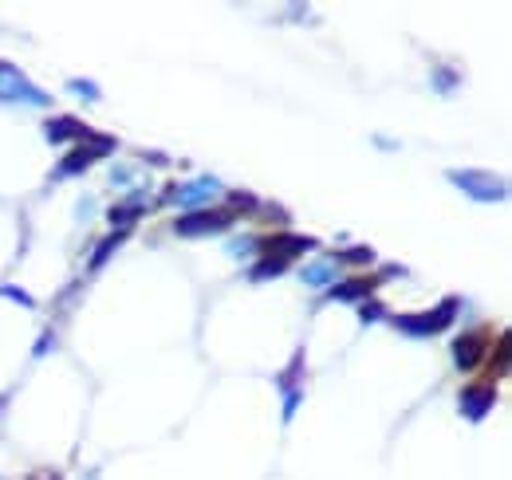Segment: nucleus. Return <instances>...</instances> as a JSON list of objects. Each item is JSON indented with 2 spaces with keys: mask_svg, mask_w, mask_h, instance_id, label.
I'll use <instances>...</instances> for the list:
<instances>
[{
  "mask_svg": "<svg viewBox=\"0 0 512 480\" xmlns=\"http://www.w3.org/2000/svg\"><path fill=\"white\" fill-rule=\"evenodd\" d=\"M453 319H457V300L449 296L438 311H418V315H398L394 319V327L398 331H406V335H418V339H426V335H438V331H446L453 327Z\"/></svg>",
  "mask_w": 512,
  "mask_h": 480,
  "instance_id": "nucleus-1",
  "label": "nucleus"
},
{
  "mask_svg": "<svg viewBox=\"0 0 512 480\" xmlns=\"http://www.w3.org/2000/svg\"><path fill=\"white\" fill-rule=\"evenodd\" d=\"M0 103H32V107H44L48 95L40 87H32V79L20 67L0 60Z\"/></svg>",
  "mask_w": 512,
  "mask_h": 480,
  "instance_id": "nucleus-2",
  "label": "nucleus"
},
{
  "mask_svg": "<svg viewBox=\"0 0 512 480\" xmlns=\"http://www.w3.org/2000/svg\"><path fill=\"white\" fill-rule=\"evenodd\" d=\"M449 181H453L457 189H465L473 201H505V193H509L505 178L485 174V170H453Z\"/></svg>",
  "mask_w": 512,
  "mask_h": 480,
  "instance_id": "nucleus-3",
  "label": "nucleus"
},
{
  "mask_svg": "<svg viewBox=\"0 0 512 480\" xmlns=\"http://www.w3.org/2000/svg\"><path fill=\"white\" fill-rule=\"evenodd\" d=\"M229 225H233V213H225V209H197V213L182 217L174 225V233L178 237H209V233H225Z\"/></svg>",
  "mask_w": 512,
  "mask_h": 480,
  "instance_id": "nucleus-4",
  "label": "nucleus"
},
{
  "mask_svg": "<svg viewBox=\"0 0 512 480\" xmlns=\"http://www.w3.org/2000/svg\"><path fill=\"white\" fill-rule=\"evenodd\" d=\"M111 150H115V142H111V138H95L91 146H79V150H71L64 162L56 166V178H75L79 170H87L91 162H99V158H103V154H111Z\"/></svg>",
  "mask_w": 512,
  "mask_h": 480,
  "instance_id": "nucleus-5",
  "label": "nucleus"
},
{
  "mask_svg": "<svg viewBox=\"0 0 512 480\" xmlns=\"http://www.w3.org/2000/svg\"><path fill=\"white\" fill-rule=\"evenodd\" d=\"M493 406H497V390L493 386H469V390H461V414L469 421H481Z\"/></svg>",
  "mask_w": 512,
  "mask_h": 480,
  "instance_id": "nucleus-6",
  "label": "nucleus"
},
{
  "mask_svg": "<svg viewBox=\"0 0 512 480\" xmlns=\"http://www.w3.org/2000/svg\"><path fill=\"white\" fill-rule=\"evenodd\" d=\"M485 347H489V335L485 331H469V335H461L457 343H453V359L461 370H473L481 355H485Z\"/></svg>",
  "mask_w": 512,
  "mask_h": 480,
  "instance_id": "nucleus-7",
  "label": "nucleus"
},
{
  "mask_svg": "<svg viewBox=\"0 0 512 480\" xmlns=\"http://www.w3.org/2000/svg\"><path fill=\"white\" fill-rule=\"evenodd\" d=\"M217 189H221V185L213 178H197V181H190V185H174V189L166 193V201H174V205H201V201H209Z\"/></svg>",
  "mask_w": 512,
  "mask_h": 480,
  "instance_id": "nucleus-8",
  "label": "nucleus"
},
{
  "mask_svg": "<svg viewBox=\"0 0 512 480\" xmlns=\"http://www.w3.org/2000/svg\"><path fill=\"white\" fill-rule=\"evenodd\" d=\"M308 248H312V237H272L268 240V256L280 260V264H288L292 256H300V252H308Z\"/></svg>",
  "mask_w": 512,
  "mask_h": 480,
  "instance_id": "nucleus-9",
  "label": "nucleus"
},
{
  "mask_svg": "<svg viewBox=\"0 0 512 480\" xmlns=\"http://www.w3.org/2000/svg\"><path fill=\"white\" fill-rule=\"evenodd\" d=\"M300 366H304V355H296L292 370H288V374H280V390H284V418H292V410H296V402H300V390H296V374H300Z\"/></svg>",
  "mask_w": 512,
  "mask_h": 480,
  "instance_id": "nucleus-10",
  "label": "nucleus"
},
{
  "mask_svg": "<svg viewBox=\"0 0 512 480\" xmlns=\"http://www.w3.org/2000/svg\"><path fill=\"white\" fill-rule=\"evenodd\" d=\"M44 134H48V142H67V138H79L83 142L87 138V126L75 119H56L44 126Z\"/></svg>",
  "mask_w": 512,
  "mask_h": 480,
  "instance_id": "nucleus-11",
  "label": "nucleus"
},
{
  "mask_svg": "<svg viewBox=\"0 0 512 480\" xmlns=\"http://www.w3.org/2000/svg\"><path fill=\"white\" fill-rule=\"evenodd\" d=\"M371 296V280H343L331 288V300H343V303H355V300H367Z\"/></svg>",
  "mask_w": 512,
  "mask_h": 480,
  "instance_id": "nucleus-12",
  "label": "nucleus"
},
{
  "mask_svg": "<svg viewBox=\"0 0 512 480\" xmlns=\"http://www.w3.org/2000/svg\"><path fill=\"white\" fill-rule=\"evenodd\" d=\"M331 280H335V264H331V260H316V264L304 268V284H312V288L331 284Z\"/></svg>",
  "mask_w": 512,
  "mask_h": 480,
  "instance_id": "nucleus-13",
  "label": "nucleus"
},
{
  "mask_svg": "<svg viewBox=\"0 0 512 480\" xmlns=\"http://www.w3.org/2000/svg\"><path fill=\"white\" fill-rule=\"evenodd\" d=\"M142 209H146V197H130V201H123L119 209H111V221H115V225H127V221H134Z\"/></svg>",
  "mask_w": 512,
  "mask_h": 480,
  "instance_id": "nucleus-14",
  "label": "nucleus"
},
{
  "mask_svg": "<svg viewBox=\"0 0 512 480\" xmlns=\"http://www.w3.org/2000/svg\"><path fill=\"white\" fill-rule=\"evenodd\" d=\"M288 264H280V260H272V256H264V260H256L253 268V280H268V276H280Z\"/></svg>",
  "mask_w": 512,
  "mask_h": 480,
  "instance_id": "nucleus-15",
  "label": "nucleus"
},
{
  "mask_svg": "<svg viewBox=\"0 0 512 480\" xmlns=\"http://www.w3.org/2000/svg\"><path fill=\"white\" fill-rule=\"evenodd\" d=\"M123 233H115V237H107L103 240V244H99V252H95V256H91V268H103V260H107V256H111V252H115V248H119V244H123Z\"/></svg>",
  "mask_w": 512,
  "mask_h": 480,
  "instance_id": "nucleus-16",
  "label": "nucleus"
},
{
  "mask_svg": "<svg viewBox=\"0 0 512 480\" xmlns=\"http://www.w3.org/2000/svg\"><path fill=\"white\" fill-rule=\"evenodd\" d=\"M339 256H343V260H355V264H371V260H375V252H371V248H363V244H355V248H343Z\"/></svg>",
  "mask_w": 512,
  "mask_h": 480,
  "instance_id": "nucleus-17",
  "label": "nucleus"
},
{
  "mask_svg": "<svg viewBox=\"0 0 512 480\" xmlns=\"http://www.w3.org/2000/svg\"><path fill=\"white\" fill-rule=\"evenodd\" d=\"M8 300H16V303H24V307H32V296L28 292H20V288H0Z\"/></svg>",
  "mask_w": 512,
  "mask_h": 480,
  "instance_id": "nucleus-18",
  "label": "nucleus"
},
{
  "mask_svg": "<svg viewBox=\"0 0 512 480\" xmlns=\"http://www.w3.org/2000/svg\"><path fill=\"white\" fill-rule=\"evenodd\" d=\"M71 91H75V95H87V99H99V91H95L91 83H79V79L71 83Z\"/></svg>",
  "mask_w": 512,
  "mask_h": 480,
  "instance_id": "nucleus-19",
  "label": "nucleus"
},
{
  "mask_svg": "<svg viewBox=\"0 0 512 480\" xmlns=\"http://www.w3.org/2000/svg\"><path fill=\"white\" fill-rule=\"evenodd\" d=\"M379 315H383V307H379V303H367V307H363V323H375Z\"/></svg>",
  "mask_w": 512,
  "mask_h": 480,
  "instance_id": "nucleus-20",
  "label": "nucleus"
}]
</instances>
